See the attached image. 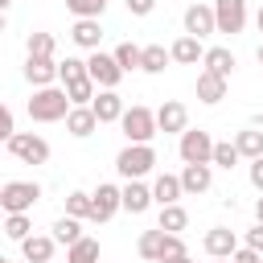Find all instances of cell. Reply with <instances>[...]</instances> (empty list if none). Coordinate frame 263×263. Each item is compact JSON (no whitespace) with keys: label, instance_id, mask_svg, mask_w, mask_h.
<instances>
[{"label":"cell","instance_id":"obj_24","mask_svg":"<svg viewBox=\"0 0 263 263\" xmlns=\"http://www.w3.org/2000/svg\"><path fill=\"white\" fill-rule=\"evenodd\" d=\"M136 251H140V259L160 263V251H164V230H160V226H156V230H144V234H140V242H136Z\"/></svg>","mask_w":263,"mask_h":263},{"label":"cell","instance_id":"obj_13","mask_svg":"<svg viewBox=\"0 0 263 263\" xmlns=\"http://www.w3.org/2000/svg\"><path fill=\"white\" fill-rule=\"evenodd\" d=\"M201 247H205V255H210V259H234V251H238V238H234V230H226V226H214V230H205Z\"/></svg>","mask_w":263,"mask_h":263},{"label":"cell","instance_id":"obj_31","mask_svg":"<svg viewBox=\"0 0 263 263\" xmlns=\"http://www.w3.org/2000/svg\"><path fill=\"white\" fill-rule=\"evenodd\" d=\"M25 49H29V58H53L58 41H53V33H29L25 37Z\"/></svg>","mask_w":263,"mask_h":263},{"label":"cell","instance_id":"obj_18","mask_svg":"<svg viewBox=\"0 0 263 263\" xmlns=\"http://www.w3.org/2000/svg\"><path fill=\"white\" fill-rule=\"evenodd\" d=\"M226 82H230V78H218V74L201 70V74H197V99H201L205 107L222 103V99H226Z\"/></svg>","mask_w":263,"mask_h":263},{"label":"cell","instance_id":"obj_15","mask_svg":"<svg viewBox=\"0 0 263 263\" xmlns=\"http://www.w3.org/2000/svg\"><path fill=\"white\" fill-rule=\"evenodd\" d=\"M90 111L99 115V123H119L127 107H123V99H119L115 90H99V95H95V103H90Z\"/></svg>","mask_w":263,"mask_h":263},{"label":"cell","instance_id":"obj_27","mask_svg":"<svg viewBox=\"0 0 263 263\" xmlns=\"http://www.w3.org/2000/svg\"><path fill=\"white\" fill-rule=\"evenodd\" d=\"M53 238H58V242H66V247H74L78 238H86V234H82V218H70V214H62V218L53 222Z\"/></svg>","mask_w":263,"mask_h":263},{"label":"cell","instance_id":"obj_35","mask_svg":"<svg viewBox=\"0 0 263 263\" xmlns=\"http://www.w3.org/2000/svg\"><path fill=\"white\" fill-rule=\"evenodd\" d=\"M66 214H70V218H90V193L70 189V193H66Z\"/></svg>","mask_w":263,"mask_h":263},{"label":"cell","instance_id":"obj_29","mask_svg":"<svg viewBox=\"0 0 263 263\" xmlns=\"http://www.w3.org/2000/svg\"><path fill=\"white\" fill-rule=\"evenodd\" d=\"M238 160H242V152H238L234 140H218V144H214V168H226V173H230Z\"/></svg>","mask_w":263,"mask_h":263},{"label":"cell","instance_id":"obj_8","mask_svg":"<svg viewBox=\"0 0 263 263\" xmlns=\"http://www.w3.org/2000/svg\"><path fill=\"white\" fill-rule=\"evenodd\" d=\"M123 210V189L119 185H99L90 193V222H111Z\"/></svg>","mask_w":263,"mask_h":263},{"label":"cell","instance_id":"obj_44","mask_svg":"<svg viewBox=\"0 0 263 263\" xmlns=\"http://www.w3.org/2000/svg\"><path fill=\"white\" fill-rule=\"evenodd\" d=\"M168 263H193V259H189V255H181V259H168Z\"/></svg>","mask_w":263,"mask_h":263},{"label":"cell","instance_id":"obj_20","mask_svg":"<svg viewBox=\"0 0 263 263\" xmlns=\"http://www.w3.org/2000/svg\"><path fill=\"white\" fill-rule=\"evenodd\" d=\"M181 193H185V185H181V177H173V173H160V177L152 181V197H156V205H177Z\"/></svg>","mask_w":263,"mask_h":263},{"label":"cell","instance_id":"obj_2","mask_svg":"<svg viewBox=\"0 0 263 263\" xmlns=\"http://www.w3.org/2000/svg\"><path fill=\"white\" fill-rule=\"evenodd\" d=\"M152 168H156L152 144H127V148L115 156V173H119L123 181H140V177H148Z\"/></svg>","mask_w":263,"mask_h":263},{"label":"cell","instance_id":"obj_1","mask_svg":"<svg viewBox=\"0 0 263 263\" xmlns=\"http://www.w3.org/2000/svg\"><path fill=\"white\" fill-rule=\"evenodd\" d=\"M25 111H29L33 123H58V119H66L74 111V103H70L66 86H45V90H33V99L25 103Z\"/></svg>","mask_w":263,"mask_h":263},{"label":"cell","instance_id":"obj_41","mask_svg":"<svg viewBox=\"0 0 263 263\" xmlns=\"http://www.w3.org/2000/svg\"><path fill=\"white\" fill-rule=\"evenodd\" d=\"M247 177H251V185H255V189L263 193V156H259V160H251V168H247Z\"/></svg>","mask_w":263,"mask_h":263},{"label":"cell","instance_id":"obj_16","mask_svg":"<svg viewBox=\"0 0 263 263\" xmlns=\"http://www.w3.org/2000/svg\"><path fill=\"white\" fill-rule=\"evenodd\" d=\"M168 53H173V62L177 66H197V62H205V49H201V41L197 37H177L173 45H168Z\"/></svg>","mask_w":263,"mask_h":263},{"label":"cell","instance_id":"obj_48","mask_svg":"<svg viewBox=\"0 0 263 263\" xmlns=\"http://www.w3.org/2000/svg\"><path fill=\"white\" fill-rule=\"evenodd\" d=\"M0 263H12V259H0Z\"/></svg>","mask_w":263,"mask_h":263},{"label":"cell","instance_id":"obj_32","mask_svg":"<svg viewBox=\"0 0 263 263\" xmlns=\"http://www.w3.org/2000/svg\"><path fill=\"white\" fill-rule=\"evenodd\" d=\"M168 62H173V53L164 45H144V74H164Z\"/></svg>","mask_w":263,"mask_h":263},{"label":"cell","instance_id":"obj_21","mask_svg":"<svg viewBox=\"0 0 263 263\" xmlns=\"http://www.w3.org/2000/svg\"><path fill=\"white\" fill-rule=\"evenodd\" d=\"M152 201H156L152 197V185H144V181H127L123 185V210L127 214H144Z\"/></svg>","mask_w":263,"mask_h":263},{"label":"cell","instance_id":"obj_3","mask_svg":"<svg viewBox=\"0 0 263 263\" xmlns=\"http://www.w3.org/2000/svg\"><path fill=\"white\" fill-rule=\"evenodd\" d=\"M119 127H123L127 144H152V136L160 132V127H156V111H152V107H140V103L123 111Z\"/></svg>","mask_w":263,"mask_h":263},{"label":"cell","instance_id":"obj_12","mask_svg":"<svg viewBox=\"0 0 263 263\" xmlns=\"http://www.w3.org/2000/svg\"><path fill=\"white\" fill-rule=\"evenodd\" d=\"M185 33L189 37H210V33H218V16H214V4H189L185 8Z\"/></svg>","mask_w":263,"mask_h":263},{"label":"cell","instance_id":"obj_19","mask_svg":"<svg viewBox=\"0 0 263 263\" xmlns=\"http://www.w3.org/2000/svg\"><path fill=\"white\" fill-rule=\"evenodd\" d=\"M95 127H99V115H95L90 107H74V111L66 115V132H70L74 140H86V136H95Z\"/></svg>","mask_w":263,"mask_h":263},{"label":"cell","instance_id":"obj_39","mask_svg":"<svg viewBox=\"0 0 263 263\" xmlns=\"http://www.w3.org/2000/svg\"><path fill=\"white\" fill-rule=\"evenodd\" d=\"M152 8H156V0H127V12L132 16H148Z\"/></svg>","mask_w":263,"mask_h":263},{"label":"cell","instance_id":"obj_23","mask_svg":"<svg viewBox=\"0 0 263 263\" xmlns=\"http://www.w3.org/2000/svg\"><path fill=\"white\" fill-rule=\"evenodd\" d=\"M201 66H205L210 74H218V78H230L238 62H234V53H230L226 45H214V49H205V62H201Z\"/></svg>","mask_w":263,"mask_h":263},{"label":"cell","instance_id":"obj_42","mask_svg":"<svg viewBox=\"0 0 263 263\" xmlns=\"http://www.w3.org/2000/svg\"><path fill=\"white\" fill-rule=\"evenodd\" d=\"M255 222H259V226H263V193H259V197H255Z\"/></svg>","mask_w":263,"mask_h":263},{"label":"cell","instance_id":"obj_25","mask_svg":"<svg viewBox=\"0 0 263 263\" xmlns=\"http://www.w3.org/2000/svg\"><path fill=\"white\" fill-rule=\"evenodd\" d=\"M234 144H238L242 160H259V156H263V132H259V127H242V132L234 136Z\"/></svg>","mask_w":263,"mask_h":263},{"label":"cell","instance_id":"obj_45","mask_svg":"<svg viewBox=\"0 0 263 263\" xmlns=\"http://www.w3.org/2000/svg\"><path fill=\"white\" fill-rule=\"evenodd\" d=\"M255 25H259V33H263V8H259V16H255Z\"/></svg>","mask_w":263,"mask_h":263},{"label":"cell","instance_id":"obj_22","mask_svg":"<svg viewBox=\"0 0 263 263\" xmlns=\"http://www.w3.org/2000/svg\"><path fill=\"white\" fill-rule=\"evenodd\" d=\"M70 41L78 45V49H99V41H103V25L99 21H74V29H70Z\"/></svg>","mask_w":263,"mask_h":263},{"label":"cell","instance_id":"obj_43","mask_svg":"<svg viewBox=\"0 0 263 263\" xmlns=\"http://www.w3.org/2000/svg\"><path fill=\"white\" fill-rule=\"evenodd\" d=\"M255 58H259V66H263V41H259V49H255Z\"/></svg>","mask_w":263,"mask_h":263},{"label":"cell","instance_id":"obj_11","mask_svg":"<svg viewBox=\"0 0 263 263\" xmlns=\"http://www.w3.org/2000/svg\"><path fill=\"white\" fill-rule=\"evenodd\" d=\"M25 78H29L33 90H45V86H53L62 78V62H53V58H25Z\"/></svg>","mask_w":263,"mask_h":263},{"label":"cell","instance_id":"obj_34","mask_svg":"<svg viewBox=\"0 0 263 263\" xmlns=\"http://www.w3.org/2000/svg\"><path fill=\"white\" fill-rule=\"evenodd\" d=\"M66 8L78 16V21H99L107 12V0H66Z\"/></svg>","mask_w":263,"mask_h":263},{"label":"cell","instance_id":"obj_6","mask_svg":"<svg viewBox=\"0 0 263 263\" xmlns=\"http://www.w3.org/2000/svg\"><path fill=\"white\" fill-rule=\"evenodd\" d=\"M8 144V152L21 160V164H45L49 160V144L37 136V132H16L12 140H4Z\"/></svg>","mask_w":263,"mask_h":263},{"label":"cell","instance_id":"obj_47","mask_svg":"<svg viewBox=\"0 0 263 263\" xmlns=\"http://www.w3.org/2000/svg\"><path fill=\"white\" fill-rule=\"evenodd\" d=\"M214 263H230V259H214Z\"/></svg>","mask_w":263,"mask_h":263},{"label":"cell","instance_id":"obj_17","mask_svg":"<svg viewBox=\"0 0 263 263\" xmlns=\"http://www.w3.org/2000/svg\"><path fill=\"white\" fill-rule=\"evenodd\" d=\"M181 185H185V193H205L210 185H214V164H185L181 168Z\"/></svg>","mask_w":263,"mask_h":263},{"label":"cell","instance_id":"obj_40","mask_svg":"<svg viewBox=\"0 0 263 263\" xmlns=\"http://www.w3.org/2000/svg\"><path fill=\"white\" fill-rule=\"evenodd\" d=\"M230 263H263V255H259V251H251V247H238Z\"/></svg>","mask_w":263,"mask_h":263},{"label":"cell","instance_id":"obj_33","mask_svg":"<svg viewBox=\"0 0 263 263\" xmlns=\"http://www.w3.org/2000/svg\"><path fill=\"white\" fill-rule=\"evenodd\" d=\"M29 230H33V218H29V214H4V234H8L12 242H25Z\"/></svg>","mask_w":263,"mask_h":263},{"label":"cell","instance_id":"obj_9","mask_svg":"<svg viewBox=\"0 0 263 263\" xmlns=\"http://www.w3.org/2000/svg\"><path fill=\"white\" fill-rule=\"evenodd\" d=\"M156 127H160L164 136H185V132H189V107L177 103V99H164V103L156 107Z\"/></svg>","mask_w":263,"mask_h":263},{"label":"cell","instance_id":"obj_30","mask_svg":"<svg viewBox=\"0 0 263 263\" xmlns=\"http://www.w3.org/2000/svg\"><path fill=\"white\" fill-rule=\"evenodd\" d=\"M66 263H99V242L95 238H78L74 247H66Z\"/></svg>","mask_w":263,"mask_h":263},{"label":"cell","instance_id":"obj_14","mask_svg":"<svg viewBox=\"0 0 263 263\" xmlns=\"http://www.w3.org/2000/svg\"><path fill=\"white\" fill-rule=\"evenodd\" d=\"M53 247H58L53 234H29L21 242V255H25V263H53Z\"/></svg>","mask_w":263,"mask_h":263},{"label":"cell","instance_id":"obj_5","mask_svg":"<svg viewBox=\"0 0 263 263\" xmlns=\"http://www.w3.org/2000/svg\"><path fill=\"white\" fill-rule=\"evenodd\" d=\"M41 197V185L37 181H4L0 185V205L4 214H29Z\"/></svg>","mask_w":263,"mask_h":263},{"label":"cell","instance_id":"obj_38","mask_svg":"<svg viewBox=\"0 0 263 263\" xmlns=\"http://www.w3.org/2000/svg\"><path fill=\"white\" fill-rule=\"evenodd\" d=\"M247 247H251V251H259V255H263V226H259V222H255V226H251V230H247Z\"/></svg>","mask_w":263,"mask_h":263},{"label":"cell","instance_id":"obj_10","mask_svg":"<svg viewBox=\"0 0 263 263\" xmlns=\"http://www.w3.org/2000/svg\"><path fill=\"white\" fill-rule=\"evenodd\" d=\"M214 16H218V33H242L247 29V0H214Z\"/></svg>","mask_w":263,"mask_h":263},{"label":"cell","instance_id":"obj_4","mask_svg":"<svg viewBox=\"0 0 263 263\" xmlns=\"http://www.w3.org/2000/svg\"><path fill=\"white\" fill-rule=\"evenodd\" d=\"M214 136L205 132V127H189L181 140H177V152H181V160L185 164H214Z\"/></svg>","mask_w":263,"mask_h":263},{"label":"cell","instance_id":"obj_36","mask_svg":"<svg viewBox=\"0 0 263 263\" xmlns=\"http://www.w3.org/2000/svg\"><path fill=\"white\" fill-rule=\"evenodd\" d=\"M181 255H189V251H185V238H181V234H164V251H160V263H168V259H181Z\"/></svg>","mask_w":263,"mask_h":263},{"label":"cell","instance_id":"obj_46","mask_svg":"<svg viewBox=\"0 0 263 263\" xmlns=\"http://www.w3.org/2000/svg\"><path fill=\"white\" fill-rule=\"evenodd\" d=\"M8 4H12V0H0V8H8Z\"/></svg>","mask_w":263,"mask_h":263},{"label":"cell","instance_id":"obj_26","mask_svg":"<svg viewBox=\"0 0 263 263\" xmlns=\"http://www.w3.org/2000/svg\"><path fill=\"white\" fill-rule=\"evenodd\" d=\"M164 234H181L185 226H189V214H185V205H160V222H156Z\"/></svg>","mask_w":263,"mask_h":263},{"label":"cell","instance_id":"obj_7","mask_svg":"<svg viewBox=\"0 0 263 263\" xmlns=\"http://www.w3.org/2000/svg\"><path fill=\"white\" fill-rule=\"evenodd\" d=\"M86 70H90L95 86H103V90H115V86H119V78H123V70H119V62H115V53H103V49H95V53L86 58Z\"/></svg>","mask_w":263,"mask_h":263},{"label":"cell","instance_id":"obj_37","mask_svg":"<svg viewBox=\"0 0 263 263\" xmlns=\"http://www.w3.org/2000/svg\"><path fill=\"white\" fill-rule=\"evenodd\" d=\"M0 136H4V140H12V136H16V119H12V111H8V107H4V115H0Z\"/></svg>","mask_w":263,"mask_h":263},{"label":"cell","instance_id":"obj_28","mask_svg":"<svg viewBox=\"0 0 263 263\" xmlns=\"http://www.w3.org/2000/svg\"><path fill=\"white\" fill-rule=\"evenodd\" d=\"M115 62H119V70H123V74L144 70V49H140V45H132V41H123V45H115Z\"/></svg>","mask_w":263,"mask_h":263}]
</instances>
